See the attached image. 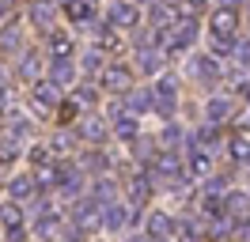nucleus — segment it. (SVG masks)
Here are the masks:
<instances>
[{
    "mask_svg": "<svg viewBox=\"0 0 250 242\" xmlns=\"http://www.w3.org/2000/svg\"><path fill=\"white\" fill-rule=\"evenodd\" d=\"M193 38H197V23L193 19H178L171 30H163V45H167V53H182V49H189L193 45Z\"/></svg>",
    "mask_w": 250,
    "mask_h": 242,
    "instance_id": "f257e3e1",
    "label": "nucleus"
},
{
    "mask_svg": "<svg viewBox=\"0 0 250 242\" xmlns=\"http://www.w3.org/2000/svg\"><path fill=\"white\" fill-rule=\"evenodd\" d=\"M129 83H133V72H129L125 64H106L103 76H99V87L110 91V95H125V91H133Z\"/></svg>",
    "mask_w": 250,
    "mask_h": 242,
    "instance_id": "f03ea898",
    "label": "nucleus"
},
{
    "mask_svg": "<svg viewBox=\"0 0 250 242\" xmlns=\"http://www.w3.org/2000/svg\"><path fill=\"white\" fill-rule=\"evenodd\" d=\"M99 212H103V204H99L95 197L80 201L76 208H72V227H76L80 235H91L95 227H99Z\"/></svg>",
    "mask_w": 250,
    "mask_h": 242,
    "instance_id": "7ed1b4c3",
    "label": "nucleus"
},
{
    "mask_svg": "<svg viewBox=\"0 0 250 242\" xmlns=\"http://www.w3.org/2000/svg\"><path fill=\"white\" fill-rule=\"evenodd\" d=\"M174 102H178V80H174V76H163L156 83V114L159 118H171Z\"/></svg>",
    "mask_w": 250,
    "mask_h": 242,
    "instance_id": "20e7f679",
    "label": "nucleus"
},
{
    "mask_svg": "<svg viewBox=\"0 0 250 242\" xmlns=\"http://www.w3.org/2000/svg\"><path fill=\"white\" fill-rule=\"evenodd\" d=\"M31 102H34V110H38V114H49L53 106L61 102V87H57L53 80H38V83H34V91H31Z\"/></svg>",
    "mask_w": 250,
    "mask_h": 242,
    "instance_id": "39448f33",
    "label": "nucleus"
},
{
    "mask_svg": "<svg viewBox=\"0 0 250 242\" xmlns=\"http://www.w3.org/2000/svg\"><path fill=\"white\" fill-rule=\"evenodd\" d=\"M235 27H239V12H231V8H216L212 19H208L212 38H228V42H235Z\"/></svg>",
    "mask_w": 250,
    "mask_h": 242,
    "instance_id": "423d86ee",
    "label": "nucleus"
},
{
    "mask_svg": "<svg viewBox=\"0 0 250 242\" xmlns=\"http://www.w3.org/2000/svg\"><path fill=\"white\" fill-rule=\"evenodd\" d=\"M137 19H141V12H137L133 4H114V8H110V27L114 30H133Z\"/></svg>",
    "mask_w": 250,
    "mask_h": 242,
    "instance_id": "0eeeda50",
    "label": "nucleus"
},
{
    "mask_svg": "<svg viewBox=\"0 0 250 242\" xmlns=\"http://www.w3.org/2000/svg\"><path fill=\"white\" fill-rule=\"evenodd\" d=\"M189 174L212 178V155H208L205 148H189Z\"/></svg>",
    "mask_w": 250,
    "mask_h": 242,
    "instance_id": "6e6552de",
    "label": "nucleus"
},
{
    "mask_svg": "<svg viewBox=\"0 0 250 242\" xmlns=\"http://www.w3.org/2000/svg\"><path fill=\"white\" fill-rule=\"evenodd\" d=\"M95 49L118 53V49H122V34H118L114 27H95Z\"/></svg>",
    "mask_w": 250,
    "mask_h": 242,
    "instance_id": "1a4fd4ad",
    "label": "nucleus"
},
{
    "mask_svg": "<svg viewBox=\"0 0 250 242\" xmlns=\"http://www.w3.org/2000/svg\"><path fill=\"white\" fill-rule=\"evenodd\" d=\"M125 189H129V201H133V204H144L148 193H152V178H148V174H133V178L125 182Z\"/></svg>",
    "mask_w": 250,
    "mask_h": 242,
    "instance_id": "9d476101",
    "label": "nucleus"
},
{
    "mask_svg": "<svg viewBox=\"0 0 250 242\" xmlns=\"http://www.w3.org/2000/svg\"><path fill=\"white\" fill-rule=\"evenodd\" d=\"M80 136H83L87 144H99V140L106 136V125H103V118H99V114H87V118L80 121Z\"/></svg>",
    "mask_w": 250,
    "mask_h": 242,
    "instance_id": "9b49d317",
    "label": "nucleus"
},
{
    "mask_svg": "<svg viewBox=\"0 0 250 242\" xmlns=\"http://www.w3.org/2000/svg\"><path fill=\"white\" fill-rule=\"evenodd\" d=\"M8 193H12V201H27V197L38 193V178H27V174H19V178L8 182Z\"/></svg>",
    "mask_w": 250,
    "mask_h": 242,
    "instance_id": "f8f14e48",
    "label": "nucleus"
},
{
    "mask_svg": "<svg viewBox=\"0 0 250 242\" xmlns=\"http://www.w3.org/2000/svg\"><path fill=\"white\" fill-rule=\"evenodd\" d=\"M110 118H114V133L122 136V140H133V136H137V121L129 118L122 106H114V110H110Z\"/></svg>",
    "mask_w": 250,
    "mask_h": 242,
    "instance_id": "ddd939ff",
    "label": "nucleus"
},
{
    "mask_svg": "<svg viewBox=\"0 0 250 242\" xmlns=\"http://www.w3.org/2000/svg\"><path fill=\"white\" fill-rule=\"evenodd\" d=\"M49 80H53L57 87H68V83L76 80V68H72V60H57V57H53V64H49Z\"/></svg>",
    "mask_w": 250,
    "mask_h": 242,
    "instance_id": "4468645a",
    "label": "nucleus"
},
{
    "mask_svg": "<svg viewBox=\"0 0 250 242\" xmlns=\"http://www.w3.org/2000/svg\"><path fill=\"white\" fill-rule=\"evenodd\" d=\"M103 212H106V216H103V223H106L110 231H122V227L129 223V220H133V212L125 208V204H106Z\"/></svg>",
    "mask_w": 250,
    "mask_h": 242,
    "instance_id": "2eb2a0df",
    "label": "nucleus"
},
{
    "mask_svg": "<svg viewBox=\"0 0 250 242\" xmlns=\"http://www.w3.org/2000/svg\"><path fill=\"white\" fill-rule=\"evenodd\" d=\"M0 223H4L8 235L23 231V212H19V204H0Z\"/></svg>",
    "mask_w": 250,
    "mask_h": 242,
    "instance_id": "dca6fc26",
    "label": "nucleus"
},
{
    "mask_svg": "<svg viewBox=\"0 0 250 242\" xmlns=\"http://www.w3.org/2000/svg\"><path fill=\"white\" fill-rule=\"evenodd\" d=\"M224 208H228V216H235V220H247L250 201H247V193H228L224 197Z\"/></svg>",
    "mask_w": 250,
    "mask_h": 242,
    "instance_id": "f3484780",
    "label": "nucleus"
},
{
    "mask_svg": "<svg viewBox=\"0 0 250 242\" xmlns=\"http://www.w3.org/2000/svg\"><path fill=\"white\" fill-rule=\"evenodd\" d=\"M171 231H174V223L163 212H152V216H148V239H167Z\"/></svg>",
    "mask_w": 250,
    "mask_h": 242,
    "instance_id": "a211bd4d",
    "label": "nucleus"
},
{
    "mask_svg": "<svg viewBox=\"0 0 250 242\" xmlns=\"http://www.w3.org/2000/svg\"><path fill=\"white\" fill-rule=\"evenodd\" d=\"M64 15H68L72 23H87L95 15V0H72V4L64 8Z\"/></svg>",
    "mask_w": 250,
    "mask_h": 242,
    "instance_id": "6ab92c4d",
    "label": "nucleus"
},
{
    "mask_svg": "<svg viewBox=\"0 0 250 242\" xmlns=\"http://www.w3.org/2000/svg\"><path fill=\"white\" fill-rule=\"evenodd\" d=\"M137 68H141V72H159V68H163V53H159V49H141V53H137Z\"/></svg>",
    "mask_w": 250,
    "mask_h": 242,
    "instance_id": "aec40b11",
    "label": "nucleus"
},
{
    "mask_svg": "<svg viewBox=\"0 0 250 242\" xmlns=\"http://www.w3.org/2000/svg\"><path fill=\"white\" fill-rule=\"evenodd\" d=\"M31 23H34V27H49V23H53V0H34Z\"/></svg>",
    "mask_w": 250,
    "mask_h": 242,
    "instance_id": "412c9836",
    "label": "nucleus"
},
{
    "mask_svg": "<svg viewBox=\"0 0 250 242\" xmlns=\"http://www.w3.org/2000/svg\"><path fill=\"white\" fill-rule=\"evenodd\" d=\"M8 136H16V140H31V121L23 118V114H8Z\"/></svg>",
    "mask_w": 250,
    "mask_h": 242,
    "instance_id": "4be33fe9",
    "label": "nucleus"
},
{
    "mask_svg": "<svg viewBox=\"0 0 250 242\" xmlns=\"http://www.w3.org/2000/svg\"><path fill=\"white\" fill-rule=\"evenodd\" d=\"M152 27L156 30H171L174 27V12L159 0V4H152Z\"/></svg>",
    "mask_w": 250,
    "mask_h": 242,
    "instance_id": "5701e85b",
    "label": "nucleus"
},
{
    "mask_svg": "<svg viewBox=\"0 0 250 242\" xmlns=\"http://www.w3.org/2000/svg\"><path fill=\"white\" fill-rule=\"evenodd\" d=\"M49 49H53V57H57V60H68V53H72V38L61 34V30H53V34H49Z\"/></svg>",
    "mask_w": 250,
    "mask_h": 242,
    "instance_id": "b1692460",
    "label": "nucleus"
},
{
    "mask_svg": "<svg viewBox=\"0 0 250 242\" xmlns=\"http://www.w3.org/2000/svg\"><path fill=\"white\" fill-rule=\"evenodd\" d=\"M193 64H197V76H201L205 83H216V80H220V64L212 57H197Z\"/></svg>",
    "mask_w": 250,
    "mask_h": 242,
    "instance_id": "393cba45",
    "label": "nucleus"
},
{
    "mask_svg": "<svg viewBox=\"0 0 250 242\" xmlns=\"http://www.w3.org/2000/svg\"><path fill=\"white\" fill-rule=\"evenodd\" d=\"M205 114H208V121H224V118H231V102L228 99H208Z\"/></svg>",
    "mask_w": 250,
    "mask_h": 242,
    "instance_id": "a878e982",
    "label": "nucleus"
},
{
    "mask_svg": "<svg viewBox=\"0 0 250 242\" xmlns=\"http://www.w3.org/2000/svg\"><path fill=\"white\" fill-rule=\"evenodd\" d=\"M34 235H38L42 242H53L57 235H61V220H38V223H34Z\"/></svg>",
    "mask_w": 250,
    "mask_h": 242,
    "instance_id": "bb28decb",
    "label": "nucleus"
},
{
    "mask_svg": "<svg viewBox=\"0 0 250 242\" xmlns=\"http://www.w3.org/2000/svg\"><path fill=\"white\" fill-rule=\"evenodd\" d=\"M91 197L106 208V204H114V182H106V178H99L95 182V189H91Z\"/></svg>",
    "mask_w": 250,
    "mask_h": 242,
    "instance_id": "cd10ccee",
    "label": "nucleus"
},
{
    "mask_svg": "<svg viewBox=\"0 0 250 242\" xmlns=\"http://www.w3.org/2000/svg\"><path fill=\"white\" fill-rule=\"evenodd\" d=\"M19 76L27 83H38V53H23V64H19Z\"/></svg>",
    "mask_w": 250,
    "mask_h": 242,
    "instance_id": "c85d7f7f",
    "label": "nucleus"
},
{
    "mask_svg": "<svg viewBox=\"0 0 250 242\" xmlns=\"http://www.w3.org/2000/svg\"><path fill=\"white\" fill-rule=\"evenodd\" d=\"M19 45H23V30H19V27L0 30V49H8V53H12V49H19Z\"/></svg>",
    "mask_w": 250,
    "mask_h": 242,
    "instance_id": "c756f323",
    "label": "nucleus"
},
{
    "mask_svg": "<svg viewBox=\"0 0 250 242\" xmlns=\"http://www.w3.org/2000/svg\"><path fill=\"white\" fill-rule=\"evenodd\" d=\"M231 159L235 163H250V140H243V136H231Z\"/></svg>",
    "mask_w": 250,
    "mask_h": 242,
    "instance_id": "7c9ffc66",
    "label": "nucleus"
},
{
    "mask_svg": "<svg viewBox=\"0 0 250 242\" xmlns=\"http://www.w3.org/2000/svg\"><path fill=\"white\" fill-rule=\"evenodd\" d=\"M103 68H106V53H103V49H91V53L83 57V72H99L103 76Z\"/></svg>",
    "mask_w": 250,
    "mask_h": 242,
    "instance_id": "2f4dec72",
    "label": "nucleus"
},
{
    "mask_svg": "<svg viewBox=\"0 0 250 242\" xmlns=\"http://www.w3.org/2000/svg\"><path fill=\"white\" fill-rule=\"evenodd\" d=\"M148 106H156V95H148V91H129V110H148Z\"/></svg>",
    "mask_w": 250,
    "mask_h": 242,
    "instance_id": "473e14b6",
    "label": "nucleus"
},
{
    "mask_svg": "<svg viewBox=\"0 0 250 242\" xmlns=\"http://www.w3.org/2000/svg\"><path fill=\"white\" fill-rule=\"evenodd\" d=\"M83 170H106V155L91 148L87 155H83Z\"/></svg>",
    "mask_w": 250,
    "mask_h": 242,
    "instance_id": "72a5a7b5",
    "label": "nucleus"
},
{
    "mask_svg": "<svg viewBox=\"0 0 250 242\" xmlns=\"http://www.w3.org/2000/svg\"><path fill=\"white\" fill-rule=\"evenodd\" d=\"M0 159H4V163L16 159V136H0Z\"/></svg>",
    "mask_w": 250,
    "mask_h": 242,
    "instance_id": "f704fd0d",
    "label": "nucleus"
},
{
    "mask_svg": "<svg viewBox=\"0 0 250 242\" xmlns=\"http://www.w3.org/2000/svg\"><path fill=\"white\" fill-rule=\"evenodd\" d=\"M27 155H31V163H34V166H46V163H49V148H42V144H34Z\"/></svg>",
    "mask_w": 250,
    "mask_h": 242,
    "instance_id": "c9c22d12",
    "label": "nucleus"
},
{
    "mask_svg": "<svg viewBox=\"0 0 250 242\" xmlns=\"http://www.w3.org/2000/svg\"><path fill=\"white\" fill-rule=\"evenodd\" d=\"M212 140H216V129H212V125H205L201 133H197V148L208 151V144H212Z\"/></svg>",
    "mask_w": 250,
    "mask_h": 242,
    "instance_id": "e433bc0d",
    "label": "nucleus"
},
{
    "mask_svg": "<svg viewBox=\"0 0 250 242\" xmlns=\"http://www.w3.org/2000/svg\"><path fill=\"white\" fill-rule=\"evenodd\" d=\"M57 118H61V125H68V121L76 118V102H61V110H57Z\"/></svg>",
    "mask_w": 250,
    "mask_h": 242,
    "instance_id": "4c0bfd02",
    "label": "nucleus"
},
{
    "mask_svg": "<svg viewBox=\"0 0 250 242\" xmlns=\"http://www.w3.org/2000/svg\"><path fill=\"white\" fill-rule=\"evenodd\" d=\"M235 125H239V129H250V102L243 106L239 114H235Z\"/></svg>",
    "mask_w": 250,
    "mask_h": 242,
    "instance_id": "58836bf2",
    "label": "nucleus"
},
{
    "mask_svg": "<svg viewBox=\"0 0 250 242\" xmlns=\"http://www.w3.org/2000/svg\"><path fill=\"white\" fill-rule=\"evenodd\" d=\"M95 95H99L95 83H83V87H80V102H95Z\"/></svg>",
    "mask_w": 250,
    "mask_h": 242,
    "instance_id": "ea45409f",
    "label": "nucleus"
},
{
    "mask_svg": "<svg viewBox=\"0 0 250 242\" xmlns=\"http://www.w3.org/2000/svg\"><path fill=\"white\" fill-rule=\"evenodd\" d=\"M178 140H182V133H178V129H174V125H171V129L163 133V144H178Z\"/></svg>",
    "mask_w": 250,
    "mask_h": 242,
    "instance_id": "a19ab883",
    "label": "nucleus"
},
{
    "mask_svg": "<svg viewBox=\"0 0 250 242\" xmlns=\"http://www.w3.org/2000/svg\"><path fill=\"white\" fill-rule=\"evenodd\" d=\"M216 4H220V8H231V12H235V8L243 4V0H216Z\"/></svg>",
    "mask_w": 250,
    "mask_h": 242,
    "instance_id": "79ce46f5",
    "label": "nucleus"
},
{
    "mask_svg": "<svg viewBox=\"0 0 250 242\" xmlns=\"http://www.w3.org/2000/svg\"><path fill=\"white\" fill-rule=\"evenodd\" d=\"M12 8H16V0H0V15H4V12H12Z\"/></svg>",
    "mask_w": 250,
    "mask_h": 242,
    "instance_id": "37998d69",
    "label": "nucleus"
},
{
    "mask_svg": "<svg viewBox=\"0 0 250 242\" xmlns=\"http://www.w3.org/2000/svg\"><path fill=\"white\" fill-rule=\"evenodd\" d=\"M57 4H61V8H68V4H72V0H57Z\"/></svg>",
    "mask_w": 250,
    "mask_h": 242,
    "instance_id": "c03bdc74",
    "label": "nucleus"
},
{
    "mask_svg": "<svg viewBox=\"0 0 250 242\" xmlns=\"http://www.w3.org/2000/svg\"><path fill=\"white\" fill-rule=\"evenodd\" d=\"M129 242H152V239H129Z\"/></svg>",
    "mask_w": 250,
    "mask_h": 242,
    "instance_id": "a18cd8bd",
    "label": "nucleus"
},
{
    "mask_svg": "<svg viewBox=\"0 0 250 242\" xmlns=\"http://www.w3.org/2000/svg\"><path fill=\"white\" fill-rule=\"evenodd\" d=\"M144 4H159V0H144Z\"/></svg>",
    "mask_w": 250,
    "mask_h": 242,
    "instance_id": "49530a36",
    "label": "nucleus"
},
{
    "mask_svg": "<svg viewBox=\"0 0 250 242\" xmlns=\"http://www.w3.org/2000/svg\"><path fill=\"white\" fill-rule=\"evenodd\" d=\"M152 242H167V239H152Z\"/></svg>",
    "mask_w": 250,
    "mask_h": 242,
    "instance_id": "de8ad7c7",
    "label": "nucleus"
}]
</instances>
